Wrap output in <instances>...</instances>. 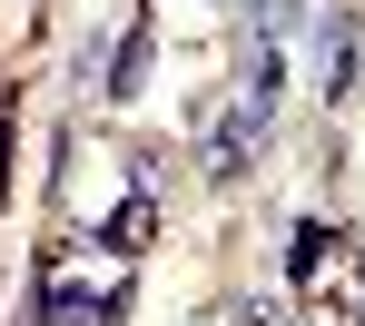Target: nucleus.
<instances>
[{"label": "nucleus", "mask_w": 365, "mask_h": 326, "mask_svg": "<svg viewBox=\"0 0 365 326\" xmlns=\"http://www.w3.org/2000/svg\"><path fill=\"white\" fill-rule=\"evenodd\" d=\"M326 248H336V228H316V218H306V228H297V248H287V277L306 287V277L326 267Z\"/></svg>", "instance_id": "nucleus-1"}, {"label": "nucleus", "mask_w": 365, "mask_h": 326, "mask_svg": "<svg viewBox=\"0 0 365 326\" xmlns=\"http://www.w3.org/2000/svg\"><path fill=\"white\" fill-rule=\"evenodd\" d=\"M138 69H148V30H128L119 69H109V99H138Z\"/></svg>", "instance_id": "nucleus-2"}, {"label": "nucleus", "mask_w": 365, "mask_h": 326, "mask_svg": "<svg viewBox=\"0 0 365 326\" xmlns=\"http://www.w3.org/2000/svg\"><path fill=\"white\" fill-rule=\"evenodd\" d=\"M138 238H148V198H128L119 218H109V248H138Z\"/></svg>", "instance_id": "nucleus-3"}, {"label": "nucleus", "mask_w": 365, "mask_h": 326, "mask_svg": "<svg viewBox=\"0 0 365 326\" xmlns=\"http://www.w3.org/2000/svg\"><path fill=\"white\" fill-rule=\"evenodd\" d=\"M0 168H10V119H0Z\"/></svg>", "instance_id": "nucleus-4"}]
</instances>
